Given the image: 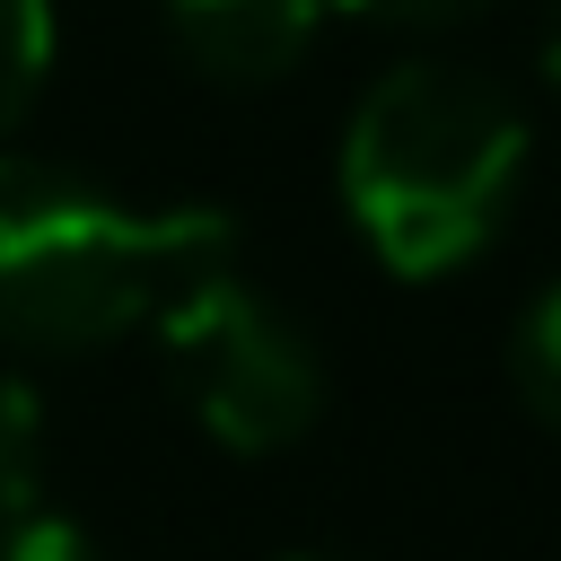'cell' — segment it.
Masks as SVG:
<instances>
[{
    "mask_svg": "<svg viewBox=\"0 0 561 561\" xmlns=\"http://www.w3.org/2000/svg\"><path fill=\"white\" fill-rule=\"evenodd\" d=\"M280 561H342V552H280Z\"/></svg>",
    "mask_w": 561,
    "mask_h": 561,
    "instance_id": "11",
    "label": "cell"
},
{
    "mask_svg": "<svg viewBox=\"0 0 561 561\" xmlns=\"http://www.w3.org/2000/svg\"><path fill=\"white\" fill-rule=\"evenodd\" d=\"M517 386H526V403L561 430V280L526 307V324H517Z\"/></svg>",
    "mask_w": 561,
    "mask_h": 561,
    "instance_id": "7",
    "label": "cell"
},
{
    "mask_svg": "<svg viewBox=\"0 0 561 561\" xmlns=\"http://www.w3.org/2000/svg\"><path fill=\"white\" fill-rule=\"evenodd\" d=\"M35 438H44V412H35V394L0 368V535L35 508Z\"/></svg>",
    "mask_w": 561,
    "mask_h": 561,
    "instance_id": "6",
    "label": "cell"
},
{
    "mask_svg": "<svg viewBox=\"0 0 561 561\" xmlns=\"http://www.w3.org/2000/svg\"><path fill=\"white\" fill-rule=\"evenodd\" d=\"M158 351L193 403V421L237 447V456H272L289 438H307V421L324 412V359L316 342L245 280L202 272L167 316H158Z\"/></svg>",
    "mask_w": 561,
    "mask_h": 561,
    "instance_id": "3",
    "label": "cell"
},
{
    "mask_svg": "<svg viewBox=\"0 0 561 561\" xmlns=\"http://www.w3.org/2000/svg\"><path fill=\"white\" fill-rule=\"evenodd\" d=\"M359 18H394V26H438V18H473L482 0H342Z\"/></svg>",
    "mask_w": 561,
    "mask_h": 561,
    "instance_id": "9",
    "label": "cell"
},
{
    "mask_svg": "<svg viewBox=\"0 0 561 561\" xmlns=\"http://www.w3.org/2000/svg\"><path fill=\"white\" fill-rule=\"evenodd\" d=\"M535 53H543V70L561 79V0H543V44H535Z\"/></svg>",
    "mask_w": 561,
    "mask_h": 561,
    "instance_id": "10",
    "label": "cell"
},
{
    "mask_svg": "<svg viewBox=\"0 0 561 561\" xmlns=\"http://www.w3.org/2000/svg\"><path fill=\"white\" fill-rule=\"evenodd\" d=\"M316 18L324 0H167V44L219 88H263L298 70V53L316 44Z\"/></svg>",
    "mask_w": 561,
    "mask_h": 561,
    "instance_id": "4",
    "label": "cell"
},
{
    "mask_svg": "<svg viewBox=\"0 0 561 561\" xmlns=\"http://www.w3.org/2000/svg\"><path fill=\"white\" fill-rule=\"evenodd\" d=\"M219 263H228L219 210H158L70 167L0 158V342L18 351L123 342L158 324Z\"/></svg>",
    "mask_w": 561,
    "mask_h": 561,
    "instance_id": "2",
    "label": "cell"
},
{
    "mask_svg": "<svg viewBox=\"0 0 561 561\" xmlns=\"http://www.w3.org/2000/svg\"><path fill=\"white\" fill-rule=\"evenodd\" d=\"M0 561H105L96 535L79 517H53V508H26L9 535H0Z\"/></svg>",
    "mask_w": 561,
    "mask_h": 561,
    "instance_id": "8",
    "label": "cell"
},
{
    "mask_svg": "<svg viewBox=\"0 0 561 561\" xmlns=\"http://www.w3.org/2000/svg\"><path fill=\"white\" fill-rule=\"evenodd\" d=\"M526 184V114L473 61H394L342 131V210L403 280L473 263Z\"/></svg>",
    "mask_w": 561,
    "mask_h": 561,
    "instance_id": "1",
    "label": "cell"
},
{
    "mask_svg": "<svg viewBox=\"0 0 561 561\" xmlns=\"http://www.w3.org/2000/svg\"><path fill=\"white\" fill-rule=\"evenodd\" d=\"M53 70V0H0V131L35 105Z\"/></svg>",
    "mask_w": 561,
    "mask_h": 561,
    "instance_id": "5",
    "label": "cell"
}]
</instances>
